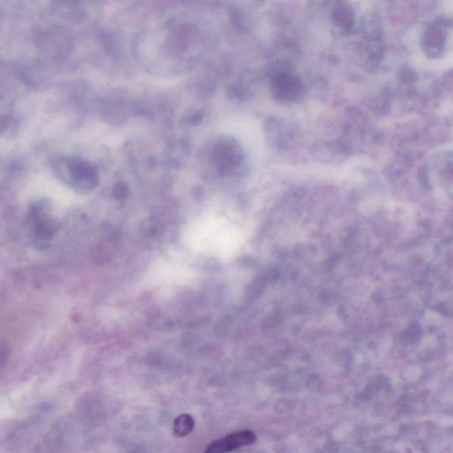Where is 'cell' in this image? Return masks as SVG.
<instances>
[{"label":"cell","instance_id":"6da1fadb","mask_svg":"<svg viewBox=\"0 0 453 453\" xmlns=\"http://www.w3.org/2000/svg\"><path fill=\"white\" fill-rule=\"evenodd\" d=\"M256 435L251 430H243L225 436L208 446L205 453H228L235 451L242 446L255 443Z\"/></svg>","mask_w":453,"mask_h":453},{"label":"cell","instance_id":"7a4b0ae2","mask_svg":"<svg viewBox=\"0 0 453 453\" xmlns=\"http://www.w3.org/2000/svg\"><path fill=\"white\" fill-rule=\"evenodd\" d=\"M59 169L64 170H58L59 172H64L66 178L72 179L77 183H85L88 185L93 183L95 173L93 167L90 165L84 163V161L77 160H64L58 163Z\"/></svg>","mask_w":453,"mask_h":453},{"label":"cell","instance_id":"3957f363","mask_svg":"<svg viewBox=\"0 0 453 453\" xmlns=\"http://www.w3.org/2000/svg\"><path fill=\"white\" fill-rule=\"evenodd\" d=\"M194 425V420H193L191 415L183 414L178 418H176L175 425H174V430H175L176 436H185L189 435L192 432Z\"/></svg>","mask_w":453,"mask_h":453}]
</instances>
